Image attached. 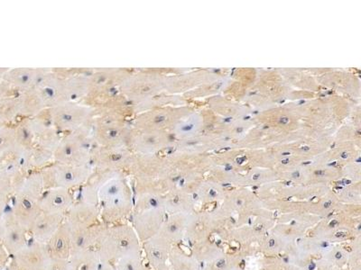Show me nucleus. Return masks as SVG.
<instances>
[{"label": "nucleus", "mask_w": 361, "mask_h": 270, "mask_svg": "<svg viewBox=\"0 0 361 270\" xmlns=\"http://www.w3.org/2000/svg\"><path fill=\"white\" fill-rule=\"evenodd\" d=\"M97 202L103 223L119 224L133 213L135 198L122 172H112L97 193Z\"/></svg>", "instance_id": "1"}, {"label": "nucleus", "mask_w": 361, "mask_h": 270, "mask_svg": "<svg viewBox=\"0 0 361 270\" xmlns=\"http://www.w3.org/2000/svg\"><path fill=\"white\" fill-rule=\"evenodd\" d=\"M44 191L41 172H35L25 176L13 197L11 214L27 231L41 214L38 204Z\"/></svg>", "instance_id": "2"}, {"label": "nucleus", "mask_w": 361, "mask_h": 270, "mask_svg": "<svg viewBox=\"0 0 361 270\" xmlns=\"http://www.w3.org/2000/svg\"><path fill=\"white\" fill-rule=\"evenodd\" d=\"M95 250L102 262L112 263L125 257L142 253L141 242L133 227L126 224L109 225L104 236Z\"/></svg>", "instance_id": "3"}, {"label": "nucleus", "mask_w": 361, "mask_h": 270, "mask_svg": "<svg viewBox=\"0 0 361 270\" xmlns=\"http://www.w3.org/2000/svg\"><path fill=\"white\" fill-rule=\"evenodd\" d=\"M23 141L30 146L28 160L31 169L39 168L47 163L60 143L53 128L38 120L31 121V124L23 129Z\"/></svg>", "instance_id": "4"}, {"label": "nucleus", "mask_w": 361, "mask_h": 270, "mask_svg": "<svg viewBox=\"0 0 361 270\" xmlns=\"http://www.w3.org/2000/svg\"><path fill=\"white\" fill-rule=\"evenodd\" d=\"M92 137L85 128L76 131L61 141L54 150V159L57 163L71 166L88 167L92 159Z\"/></svg>", "instance_id": "5"}, {"label": "nucleus", "mask_w": 361, "mask_h": 270, "mask_svg": "<svg viewBox=\"0 0 361 270\" xmlns=\"http://www.w3.org/2000/svg\"><path fill=\"white\" fill-rule=\"evenodd\" d=\"M44 189L64 188L71 191L83 186L92 175L89 167L66 165L57 163L42 170Z\"/></svg>", "instance_id": "6"}, {"label": "nucleus", "mask_w": 361, "mask_h": 270, "mask_svg": "<svg viewBox=\"0 0 361 270\" xmlns=\"http://www.w3.org/2000/svg\"><path fill=\"white\" fill-rule=\"evenodd\" d=\"M92 136L104 148H121L127 143L130 133L123 119L108 112L98 119Z\"/></svg>", "instance_id": "7"}, {"label": "nucleus", "mask_w": 361, "mask_h": 270, "mask_svg": "<svg viewBox=\"0 0 361 270\" xmlns=\"http://www.w3.org/2000/svg\"><path fill=\"white\" fill-rule=\"evenodd\" d=\"M92 109L73 102L62 103L50 109V120L63 131H78L90 120Z\"/></svg>", "instance_id": "8"}, {"label": "nucleus", "mask_w": 361, "mask_h": 270, "mask_svg": "<svg viewBox=\"0 0 361 270\" xmlns=\"http://www.w3.org/2000/svg\"><path fill=\"white\" fill-rule=\"evenodd\" d=\"M12 258L11 263L18 270H47L51 259L47 244L34 240Z\"/></svg>", "instance_id": "9"}, {"label": "nucleus", "mask_w": 361, "mask_h": 270, "mask_svg": "<svg viewBox=\"0 0 361 270\" xmlns=\"http://www.w3.org/2000/svg\"><path fill=\"white\" fill-rule=\"evenodd\" d=\"M166 213L164 209L133 213L132 227L141 243L146 242L159 233L166 218Z\"/></svg>", "instance_id": "10"}, {"label": "nucleus", "mask_w": 361, "mask_h": 270, "mask_svg": "<svg viewBox=\"0 0 361 270\" xmlns=\"http://www.w3.org/2000/svg\"><path fill=\"white\" fill-rule=\"evenodd\" d=\"M99 219H101V214H99L98 205L85 201L74 202L64 217V221L72 231L92 227V225L99 223Z\"/></svg>", "instance_id": "11"}, {"label": "nucleus", "mask_w": 361, "mask_h": 270, "mask_svg": "<svg viewBox=\"0 0 361 270\" xmlns=\"http://www.w3.org/2000/svg\"><path fill=\"white\" fill-rule=\"evenodd\" d=\"M72 192L64 188L45 189L39 200L41 213L66 217L74 204Z\"/></svg>", "instance_id": "12"}, {"label": "nucleus", "mask_w": 361, "mask_h": 270, "mask_svg": "<svg viewBox=\"0 0 361 270\" xmlns=\"http://www.w3.org/2000/svg\"><path fill=\"white\" fill-rule=\"evenodd\" d=\"M142 248L151 268L154 270H170L169 262L173 245L159 233L142 243Z\"/></svg>", "instance_id": "13"}, {"label": "nucleus", "mask_w": 361, "mask_h": 270, "mask_svg": "<svg viewBox=\"0 0 361 270\" xmlns=\"http://www.w3.org/2000/svg\"><path fill=\"white\" fill-rule=\"evenodd\" d=\"M3 218H4V236H3L2 246L9 256H14L29 242L28 231L12 217L11 212L6 213Z\"/></svg>", "instance_id": "14"}, {"label": "nucleus", "mask_w": 361, "mask_h": 270, "mask_svg": "<svg viewBox=\"0 0 361 270\" xmlns=\"http://www.w3.org/2000/svg\"><path fill=\"white\" fill-rule=\"evenodd\" d=\"M108 227L109 224L101 221L87 229L72 231V254L96 249Z\"/></svg>", "instance_id": "15"}, {"label": "nucleus", "mask_w": 361, "mask_h": 270, "mask_svg": "<svg viewBox=\"0 0 361 270\" xmlns=\"http://www.w3.org/2000/svg\"><path fill=\"white\" fill-rule=\"evenodd\" d=\"M51 259L68 260L72 255V231L66 221L60 225L47 243Z\"/></svg>", "instance_id": "16"}, {"label": "nucleus", "mask_w": 361, "mask_h": 270, "mask_svg": "<svg viewBox=\"0 0 361 270\" xmlns=\"http://www.w3.org/2000/svg\"><path fill=\"white\" fill-rule=\"evenodd\" d=\"M63 220L64 217L59 215L41 213L32 224L28 233H30L34 240L47 243L63 224Z\"/></svg>", "instance_id": "17"}, {"label": "nucleus", "mask_w": 361, "mask_h": 270, "mask_svg": "<svg viewBox=\"0 0 361 270\" xmlns=\"http://www.w3.org/2000/svg\"><path fill=\"white\" fill-rule=\"evenodd\" d=\"M188 218L185 214H173L164 220L159 234L173 246L183 240L186 231Z\"/></svg>", "instance_id": "18"}, {"label": "nucleus", "mask_w": 361, "mask_h": 270, "mask_svg": "<svg viewBox=\"0 0 361 270\" xmlns=\"http://www.w3.org/2000/svg\"><path fill=\"white\" fill-rule=\"evenodd\" d=\"M101 259L95 249L73 253L68 259L70 270H96Z\"/></svg>", "instance_id": "19"}, {"label": "nucleus", "mask_w": 361, "mask_h": 270, "mask_svg": "<svg viewBox=\"0 0 361 270\" xmlns=\"http://www.w3.org/2000/svg\"><path fill=\"white\" fill-rule=\"evenodd\" d=\"M169 262L173 270H197L191 257L187 256L178 247L173 246L171 250Z\"/></svg>", "instance_id": "20"}, {"label": "nucleus", "mask_w": 361, "mask_h": 270, "mask_svg": "<svg viewBox=\"0 0 361 270\" xmlns=\"http://www.w3.org/2000/svg\"><path fill=\"white\" fill-rule=\"evenodd\" d=\"M117 270H147L145 268L142 253L125 257L115 263Z\"/></svg>", "instance_id": "21"}, {"label": "nucleus", "mask_w": 361, "mask_h": 270, "mask_svg": "<svg viewBox=\"0 0 361 270\" xmlns=\"http://www.w3.org/2000/svg\"><path fill=\"white\" fill-rule=\"evenodd\" d=\"M47 270H70L68 260L51 259Z\"/></svg>", "instance_id": "22"}, {"label": "nucleus", "mask_w": 361, "mask_h": 270, "mask_svg": "<svg viewBox=\"0 0 361 270\" xmlns=\"http://www.w3.org/2000/svg\"><path fill=\"white\" fill-rule=\"evenodd\" d=\"M96 270H117L115 263L109 262H99Z\"/></svg>", "instance_id": "23"}, {"label": "nucleus", "mask_w": 361, "mask_h": 270, "mask_svg": "<svg viewBox=\"0 0 361 270\" xmlns=\"http://www.w3.org/2000/svg\"><path fill=\"white\" fill-rule=\"evenodd\" d=\"M4 270H18L15 268L14 265L11 263V264L6 266V268Z\"/></svg>", "instance_id": "24"}, {"label": "nucleus", "mask_w": 361, "mask_h": 270, "mask_svg": "<svg viewBox=\"0 0 361 270\" xmlns=\"http://www.w3.org/2000/svg\"><path fill=\"white\" fill-rule=\"evenodd\" d=\"M3 141H4V140H3L2 138H0V146H1Z\"/></svg>", "instance_id": "25"}]
</instances>
